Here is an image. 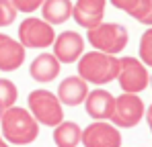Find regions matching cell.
<instances>
[{
  "mask_svg": "<svg viewBox=\"0 0 152 147\" xmlns=\"http://www.w3.org/2000/svg\"><path fill=\"white\" fill-rule=\"evenodd\" d=\"M2 137L12 145H29L39 135V122L33 119V115L21 106H8L2 112L0 119Z\"/></svg>",
  "mask_w": 152,
  "mask_h": 147,
  "instance_id": "cell-1",
  "label": "cell"
},
{
  "mask_svg": "<svg viewBox=\"0 0 152 147\" xmlns=\"http://www.w3.org/2000/svg\"><path fill=\"white\" fill-rule=\"evenodd\" d=\"M117 72H119V57L115 55L93 49L78 57V76L86 84L105 86L117 78Z\"/></svg>",
  "mask_w": 152,
  "mask_h": 147,
  "instance_id": "cell-2",
  "label": "cell"
},
{
  "mask_svg": "<svg viewBox=\"0 0 152 147\" xmlns=\"http://www.w3.org/2000/svg\"><path fill=\"white\" fill-rule=\"evenodd\" d=\"M86 39L97 51L117 55L126 49L129 35H127V29L119 23H99L97 27L88 29Z\"/></svg>",
  "mask_w": 152,
  "mask_h": 147,
  "instance_id": "cell-3",
  "label": "cell"
},
{
  "mask_svg": "<svg viewBox=\"0 0 152 147\" xmlns=\"http://www.w3.org/2000/svg\"><path fill=\"white\" fill-rule=\"evenodd\" d=\"M27 102H29V112L37 122L45 127H56L64 121L62 102L50 90H33L27 98Z\"/></svg>",
  "mask_w": 152,
  "mask_h": 147,
  "instance_id": "cell-4",
  "label": "cell"
},
{
  "mask_svg": "<svg viewBox=\"0 0 152 147\" xmlns=\"http://www.w3.org/2000/svg\"><path fill=\"white\" fill-rule=\"evenodd\" d=\"M56 39L53 24L43 19L29 17L19 27V43L25 49H45L50 47Z\"/></svg>",
  "mask_w": 152,
  "mask_h": 147,
  "instance_id": "cell-5",
  "label": "cell"
},
{
  "mask_svg": "<svg viewBox=\"0 0 152 147\" xmlns=\"http://www.w3.org/2000/svg\"><path fill=\"white\" fill-rule=\"evenodd\" d=\"M144 112H146V108H144L142 98L138 94H132V92H124L121 96L115 98V106H113V112H111L109 121L115 127L132 129L142 121Z\"/></svg>",
  "mask_w": 152,
  "mask_h": 147,
  "instance_id": "cell-6",
  "label": "cell"
},
{
  "mask_svg": "<svg viewBox=\"0 0 152 147\" xmlns=\"http://www.w3.org/2000/svg\"><path fill=\"white\" fill-rule=\"evenodd\" d=\"M115 80L119 82L124 92L140 94L148 86L150 72L146 70V66L140 59H136V57H121L119 59V72H117Z\"/></svg>",
  "mask_w": 152,
  "mask_h": 147,
  "instance_id": "cell-7",
  "label": "cell"
},
{
  "mask_svg": "<svg viewBox=\"0 0 152 147\" xmlns=\"http://www.w3.org/2000/svg\"><path fill=\"white\" fill-rule=\"evenodd\" d=\"M80 143L84 147H121V135L115 125L97 121L82 129Z\"/></svg>",
  "mask_w": 152,
  "mask_h": 147,
  "instance_id": "cell-8",
  "label": "cell"
},
{
  "mask_svg": "<svg viewBox=\"0 0 152 147\" xmlns=\"http://www.w3.org/2000/svg\"><path fill=\"white\" fill-rule=\"evenodd\" d=\"M53 55L60 63H74L84 51V39L76 31H64L53 39Z\"/></svg>",
  "mask_w": 152,
  "mask_h": 147,
  "instance_id": "cell-9",
  "label": "cell"
},
{
  "mask_svg": "<svg viewBox=\"0 0 152 147\" xmlns=\"http://www.w3.org/2000/svg\"><path fill=\"white\" fill-rule=\"evenodd\" d=\"M115 106V96L109 90H88V94L84 98V108L86 115L95 121H109L111 112Z\"/></svg>",
  "mask_w": 152,
  "mask_h": 147,
  "instance_id": "cell-10",
  "label": "cell"
},
{
  "mask_svg": "<svg viewBox=\"0 0 152 147\" xmlns=\"http://www.w3.org/2000/svg\"><path fill=\"white\" fill-rule=\"evenodd\" d=\"M105 4L107 0H76V4L72 6V17L76 24L84 29H93L99 23H103Z\"/></svg>",
  "mask_w": 152,
  "mask_h": 147,
  "instance_id": "cell-11",
  "label": "cell"
},
{
  "mask_svg": "<svg viewBox=\"0 0 152 147\" xmlns=\"http://www.w3.org/2000/svg\"><path fill=\"white\" fill-rule=\"evenodd\" d=\"M25 61V47L10 35L0 33V72H15Z\"/></svg>",
  "mask_w": 152,
  "mask_h": 147,
  "instance_id": "cell-12",
  "label": "cell"
},
{
  "mask_svg": "<svg viewBox=\"0 0 152 147\" xmlns=\"http://www.w3.org/2000/svg\"><path fill=\"white\" fill-rule=\"evenodd\" d=\"M86 94H88V84L80 76H68L60 82L56 96L62 102V106H78L84 102Z\"/></svg>",
  "mask_w": 152,
  "mask_h": 147,
  "instance_id": "cell-13",
  "label": "cell"
},
{
  "mask_svg": "<svg viewBox=\"0 0 152 147\" xmlns=\"http://www.w3.org/2000/svg\"><path fill=\"white\" fill-rule=\"evenodd\" d=\"M29 74H31V78L35 82L48 84V82L58 78V74H60V61L56 59L53 53H41V55H37L31 61Z\"/></svg>",
  "mask_w": 152,
  "mask_h": 147,
  "instance_id": "cell-14",
  "label": "cell"
},
{
  "mask_svg": "<svg viewBox=\"0 0 152 147\" xmlns=\"http://www.w3.org/2000/svg\"><path fill=\"white\" fill-rule=\"evenodd\" d=\"M72 0H43V4L39 6L43 14L41 19L50 24H62L72 17Z\"/></svg>",
  "mask_w": 152,
  "mask_h": 147,
  "instance_id": "cell-15",
  "label": "cell"
},
{
  "mask_svg": "<svg viewBox=\"0 0 152 147\" xmlns=\"http://www.w3.org/2000/svg\"><path fill=\"white\" fill-rule=\"evenodd\" d=\"M82 139V129L78 122L72 121H62L53 129V143L56 147H78Z\"/></svg>",
  "mask_w": 152,
  "mask_h": 147,
  "instance_id": "cell-16",
  "label": "cell"
},
{
  "mask_svg": "<svg viewBox=\"0 0 152 147\" xmlns=\"http://www.w3.org/2000/svg\"><path fill=\"white\" fill-rule=\"evenodd\" d=\"M132 19H136L140 24H150L152 27V0H138V4L129 12Z\"/></svg>",
  "mask_w": 152,
  "mask_h": 147,
  "instance_id": "cell-17",
  "label": "cell"
},
{
  "mask_svg": "<svg viewBox=\"0 0 152 147\" xmlns=\"http://www.w3.org/2000/svg\"><path fill=\"white\" fill-rule=\"evenodd\" d=\"M17 98H19V90H17L15 82H10L8 78H0V100H2L4 108L15 106Z\"/></svg>",
  "mask_w": 152,
  "mask_h": 147,
  "instance_id": "cell-18",
  "label": "cell"
},
{
  "mask_svg": "<svg viewBox=\"0 0 152 147\" xmlns=\"http://www.w3.org/2000/svg\"><path fill=\"white\" fill-rule=\"evenodd\" d=\"M138 51H140V61H142L144 66H150L152 68V27L142 33Z\"/></svg>",
  "mask_w": 152,
  "mask_h": 147,
  "instance_id": "cell-19",
  "label": "cell"
},
{
  "mask_svg": "<svg viewBox=\"0 0 152 147\" xmlns=\"http://www.w3.org/2000/svg\"><path fill=\"white\" fill-rule=\"evenodd\" d=\"M17 8L10 0H0V27H8L17 19Z\"/></svg>",
  "mask_w": 152,
  "mask_h": 147,
  "instance_id": "cell-20",
  "label": "cell"
},
{
  "mask_svg": "<svg viewBox=\"0 0 152 147\" xmlns=\"http://www.w3.org/2000/svg\"><path fill=\"white\" fill-rule=\"evenodd\" d=\"M15 4V8L19 12H33V10H39V6L43 4V0H10Z\"/></svg>",
  "mask_w": 152,
  "mask_h": 147,
  "instance_id": "cell-21",
  "label": "cell"
},
{
  "mask_svg": "<svg viewBox=\"0 0 152 147\" xmlns=\"http://www.w3.org/2000/svg\"><path fill=\"white\" fill-rule=\"evenodd\" d=\"M109 2H111L115 8H119V10L127 12V14H129V12H132V8L138 4V0H109Z\"/></svg>",
  "mask_w": 152,
  "mask_h": 147,
  "instance_id": "cell-22",
  "label": "cell"
},
{
  "mask_svg": "<svg viewBox=\"0 0 152 147\" xmlns=\"http://www.w3.org/2000/svg\"><path fill=\"white\" fill-rule=\"evenodd\" d=\"M144 115H146V121H148V127H150V133H152V104L148 106V110Z\"/></svg>",
  "mask_w": 152,
  "mask_h": 147,
  "instance_id": "cell-23",
  "label": "cell"
},
{
  "mask_svg": "<svg viewBox=\"0 0 152 147\" xmlns=\"http://www.w3.org/2000/svg\"><path fill=\"white\" fill-rule=\"evenodd\" d=\"M0 147H8V143H6V141L2 139V135H0Z\"/></svg>",
  "mask_w": 152,
  "mask_h": 147,
  "instance_id": "cell-24",
  "label": "cell"
},
{
  "mask_svg": "<svg viewBox=\"0 0 152 147\" xmlns=\"http://www.w3.org/2000/svg\"><path fill=\"white\" fill-rule=\"evenodd\" d=\"M2 112H4V104H2V100H0V119H2Z\"/></svg>",
  "mask_w": 152,
  "mask_h": 147,
  "instance_id": "cell-25",
  "label": "cell"
},
{
  "mask_svg": "<svg viewBox=\"0 0 152 147\" xmlns=\"http://www.w3.org/2000/svg\"><path fill=\"white\" fill-rule=\"evenodd\" d=\"M148 84H150V88H152V74H150V80H148Z\"/></svg>",
  "mask_w": 152,
  "mask_h": 147,
  "instance_id": "cell-26",
  "label": "cell"
}]
</instances>
